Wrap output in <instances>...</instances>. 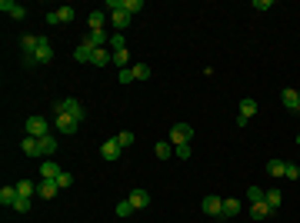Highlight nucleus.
I'll return each mask as SVG.
<instances>
[{
	"label": "nucleus",
	"mask_w": 300,
	"mask_h": 223,
	"mask_svg": "<svg viewBox=\"0 0 300 223\" xmlns=\"http://www.w3.org/2000/svg\"><path fill=\"white\" fill-rule=\"evenodd\" d=\"M57 113H67V117H74V120H84L87 117V110H84V103L77 100V97H64V100H57V107H54Z\"/></svg>",
	"instance_id": "f257e3e1"
},
{
	"label": "nucleus",
	"mask_w": 300,
	"mask_h": 223,
	"mask_svg": "<svg viewBox=\"0 0 300 223\" xmlns=\"http://www.w3.org/2000/svg\"><path fill=\"white\" fill-rule=\"evenodd\" d=\"M54 60V44L47 40V37H40V47H37V64H50Z\"/></svg>",
	"instance_id": "f8f14e48"
},
{
	"label": "nucleus",
	"mask_w": 300,
	"mask_h": 223,
	"mask_svg": "<svg viewBox=\"0 0 300 223\" xmlns=\"http://www.w3.org/2000/svg\"><path fill=\"white\" fill-rule=\"evenodd\" d=\"M174 153H177L180 160H187V156H190V144H180V147H174Z\"/></svg>",
	"instance_id": "58836bf2"
},
{
	"label": "nucleus",
	"mask_w": 300,
	"mask_h": 223,
	"mask_svg": "<svg viewBox=\"0 0 300 223\" xmlns=\"http://www.w3.org/2000/svg\"><path fill=\"white\" fill-rule=\"evenodd\" d=\"M57 187H60V190L74 187V173H67V170H64V173H60V177H57Z\"/></svg>",
	"instance_id": "f704fd0d"
},
{
	"label": "nucleus",
	"mask_w": 300,
	"mask_h": 223,
	"mask_svg": "<svg viewBox=\"0 0 300 223\" xmlns=\"http://www.w3.org/2000/svg\"><path fill=\"white\" fill-rule=\"evenodd\" d=\"M270 207H267V200H260V203H250V217H254V220H267V217H270Z\"/></svg>",
	"instance_id": "aec40b11"
},
{
	"label": "nucleus",
	"mask_w": 300,
	"mask_h": 223,
	"mask_svg": "<svg viewBox=\"0 0 300 223\" xmlns=\"http://www.w3.org/2000/svg\"><path fill=\"white\" fill-rule=\"evenodd\" d=\"M267 207H270V210H280V203H284V193H280V190H267Z\"/></svg>",
	"instance_id": "b1692460"
},
{
	"label": "nucleus",
	"mask_w": 300,
	"mask_h": 223,
	"mask_svg": "<svg viewBox=\"0 0 300 223\" xmlns=\"http://www.w3.org/2000/svg\"><path fill=\"white\" fill-rule=\"evenodd\" d=\"M90 57H94V47H87V44H80L74 50V60H80V64H90Z\"/></svg>",
	"instance_id": "a878e982"
},
{
	"label": "nucleus",
	"mask_w": 300,
	"mask_h": 223,
	"mask_svg": "<svg viewBox=\"0 0 300 223\" xmlns=\"http://www.w3.org/2000/svg\"><path fill=\"white\" fill-rule=\"evenodd\" d=\"M297 144H300V134H297Z\"/></svg>",
	"instance_id": "79ce46f5"
},
{
	"label": "nucleus",
	"mask_w": 300,
	"mask_h": 223,
	"mask_svg": "<svg viewBox=\"0 0 300 223\" xmlns=\"http://www.w3.org/2000/svg\"><path fill=\"white\" fill-rule=\"evenodd\" d=\"M264 197H267V193L260 187H247V200H250V203H260Z\"/></svg>",
	"instance_id": "7c9ffc66"
},
{
	"label": "nucleus",
	"mask_w": 300,
	"mask_h": 223,
	"mask_svg": "<svg viewBox=\"0 0 300 223\" xmlns=\"http://www.w3.org/2000/svg\"><path fill=\"white\" fill-rule=\"evenodd\" d=\"M133 80H150V74H154V70L147 67V64H133Z\"/></svg>",
	"instance_id": "c85d7f7f"
},
{
	"label": "nucleus",
	"mask_w": 300,
	"mask_h": 223,
	"mask_svg": "<svg viewBox=\"0 0 300 223\" xmlns=\"http://www.w3.org/2000/svg\"><path fill=\"white\" fill-rule=\"evenodd\" d=\"M127 200H130L133 210H144V207H150V193H147V190H133Z\"/></svg>",
	"instance_id": "4468645a"
},
{
	"label": "nucleus",
	"mask_w": 300,
	"mask_h": 223,
	"mask_svg": "<svg viewBox=\"0 0 300 223\" xmlns=\"http://www.w3.org/2000/svg\"><path fill=\"white\" fill-rule=\"evenodd\" d=\"M284 170H287V160H270L267 163V173L270 177H284Z\"/></svg>",
	"instance_id": "cd10ccee"
},
{
	"label": "nucleus",
	"mask_w": 300,
	"mask_h": 223,
	"mask_svg": "<svg viewBox=\"0 0 300 223\" xmlns=\"http://www.w3.org/2000/svg\"><path fill=\"white\" fill-rule=\"evenodd\" d=\"M110 23L117 27V30H127V23H130V13H127V10H117V13H110Z\"/></svg>",
	"instance_id": "5701e85b"
},
{
	"label": "nucleus",
	"mask_w": 300,
	"mask_h": 223,
	"mask_svg": "<svg viewBox=\"0 0 300 223\" xmlns=\"http://www.w3.org/2000/svg\"><path fill=\"white\" fill-rule=\"evenodd\" d=\"M40 144H44V156H54L57 153V134H47V137H40Z\"/></svg>",
	"instance_id": "412c9836"
},
{
	"label": "nucleus",
	"mask_w": 300,
	"mask_h": 223,
	"mask_svg": "<svg viewBox=\"0 0 300 223\" xmlns=\"http://www.w3.org/2000/svg\"><path fill=\"white\" fill-rule=\"evenodd\" d=\"M17 200H20L17 187H0V207H13Z\"/></svg>",
	"instance_id": "f3484780"
},
{
	"label": "nucleus",
	"mask_w": 300,
	"mask_h": 223,
	"mask_svg": "<svg viewBox=\"0 0 300 223\" xmlns=\"http://www.w3.org/2000/svg\"><path fill=\"white\" fill-rule=\"evenodd\" d=\"M220 210H223V197H203V213L220 217Z\"/></svg>",
	"instance_id": "2eb2a0df"
},
{
	"label": "nucleus",
	"mask_w": 300,
	"mask_h": 223,
	"mask_svg": "<svg viewBox=\"0 0 300 223\" xmlns=\"http://www.w3.org/2000/svg\"><path fill=\"white\" fill-rule=\"evenodd\" d=\"M190 140H194V127H190V123H174V127H170V144H190Z\"/></svg>",
	"instance_id": "7ed1b4c3"
},
{
	"label": "nucleus",
	"mask_w": 300,
	"mask_h": 223,
	"mask_svg": "<svg viewBox=\"0 0 300 223\" xmlns=\"http://www.w3.org/2000/svg\"><path fill=\"white\" fill-rule=\"evenodd\" d=\"M154 153L160 156V160H170V156H174V147H170V140H160V144L154 147Z\"/></svg>",
	"instance_id": "bb28decb"
},
{
	"label": "nucleus",
	"mask_w": 300,
	"mask_h": 223,
	"mask_svg": "<svg viewBox=\"0 0 300 223\" xmlns=\"http://www.w3.org/2000/svg\"><path fill=\"white\" fill-rule=\"evenodd\" d=\"M37 47H40V37H33V34L20 37V54H23V64L27 67H37Z\"/></svg>",
	"instance_id": "f03ea898"
},
{
	"label": "nucleus",
	"mask_w": 300,
	"mask_h": 223,
	"mask_svg": "<svg viewBox=\"0 0 300 223\" xmlns=\"http://www.w3.org/2000/svg\"><path fill=\"white\" fill-rule=\"evenodd\" d=\"M237 213H240V200H233V197H223V210H220V217H227V220H230V217H237Z\"/></svg>",
	"instance_id": "6ab92c4d"
},
{
	"label": "nucleus",
	"mask_w": 300,
	"mask_h": 223,
	"mask_svg": "<svg viewBox=\"0 0 300 223\" xmlns=\"http://www.w3.org/2000/svg\"><path fill=\"white\" fill-rule=\"evenodd\" d=\"M57 193H60L57 180H40V183H37V197H44V200H54Z\"/></svg>",
	"instance_id": "9b49d317"
},
{
	"label": "nucleus",
	"mask_w": 300,
	"mask_h": 223,
	"mask_svg": "<svg viewBox=\"0 0 300 223\" xmlns=\"http://www.w3.org/2000/svg\"><path fill=\"white\" fill-rule=\"evenodd\" d=\"M284 177H287V180H300V167H297V163H287Z\"/></svg>",
	"instance_id": "e433bc0d"
},
{
	"label": "nucleus",
	"mask_w": 300,
	"mask_h": 223,
	"mask_svg": "<svg viewBox=\"0 0 300 223\" xmlns=\"http://www.w3.org/2000/svg\"><path fill=\"white\" fill-rule=\"evenodd\" d=\"M123 10L130 13V17H133V13H140V10H144V0H127V3H123Z\"/></svg>",
	"instance_id": "72a5a7b5"
},
{
	"label": "nucleus",
	"mask_w": 300,
	"mask_h": 223,
	"mask_svg": "<svg viewBox=\"0 0 300 223\" xmlns=\"http://www.w3.org/2000/svg\"><path fill=\"white\" fill-rule=\"evenodd\" d=\"M77 127H80V123L74 120V117H67V113H57V120H54V130H57V134H77Z\"/></svg>",
	"instance_id": "423d86ee"
},
{
	"label": "nucleus",
	"mask_w": 300,
	"mask_h": 223,
	"mask_svg": "<svg viewBox=\"0 0 300 223\" xmlns=\"http://www.w3.org/2000/svg\"><path fill=\"white\" fill-rule=\"evenodd\" d=\"M280 103H284L287 110H294V113H297V110H300V90H294V87L280 90Z\"/></svg>",
	"instance_id": "0eeeda50"
},
{
	"label": "nucleus",
	"mask_w": 300,
	"mask_h": 223,
	"mask_svg": "<svg viewBox=\"0 0 300 223\" xmlns=\"http://www.w3.org/2000/svg\"><path fill=\"white\" fill-rule=\"evenodd\" d=\"M74 13H77L74 7H60V10H50V13H47V23H70V20H74Z\"/></svg>",
	"instance_id": "1a4fd4ad"
},
{
	"label": "nucleus",
	"mask_w": 300,
	"mask_h": 223,
	"mask_svg": "<svg viewBox=\"0 0 300 223\" xmlns=\"http://www.w3.org/2000/svg\"><path fill=\"white\" fill-rule=\"evenodd\" d=\"M120 153H123V147L117 144V137H113V140H107V144L100 147V156H103V160H110V163H113V160H120Z\"/></svg>",
	"instance_id": "6e6552de"
},
{
	"label": "nucleus",
	"mask_w": 300,
	"mask_h": 223,
	"mask_svg": "<svg viewBox=\"0 0 300 223\" xmlns=\"http://www.w3.org/2000/svg\"><path fill=\"white\" fill-rule=\"evenodd\" d=\"M113 213H117V217H130V213H133L130 200H120V203H117V207H113Z\"/></svg>",
	"instance_id": "473e14b6"
},
{
	"label": "nucleus",
	"mask_w": 300,
	"mask_h": 223,
	"mask_svg": "<svg viewBox=\"0 0 300 223\" xmlns=\"http://www.w3.org/2000/svg\"><path fill=\"white\" fill-rule=\"evenodd\" d=\"M17 193H20V197H33V180H20V183H17Z\"/></svg>",
	"instance_id": "2f4dec72"
},
{
	"label": "nucleus",
	"mask_w": 300,
	"mask_h": 223,
	"mask_svg": "<svg viewBox=\"0 0 300 223\" xmlns=\"http://www.w3.org/2000/svg\"><path fill=\"white\" fill-rule=\"evenodd\" d=\"M13 210H17V213H27V210H30V197H20V200L13 203Z\"/></svg>",
	"instance_id": "4c0bfd02"
},
{
	"label": "nucleus",
	"mask_w": 300,
	"mask_h": 223,
	"mask_svg": "<svg viewBox=\"0 0 300 223\" xmlns=\"http://www.w3.org/2000/svg\"><path fill=\"white\" fill-rule=\"evenodd\" d=\"M254 7H257V10H270L274 3H270V0H254Z\"/></svg>",
	"instance_id": "a19ab883"
},
{
	"label": "nucleus",
	"mask_w": 300,
	"mask_h": 223,
	"mask_svg": "<svg viewBox=\"0 0 300 223\" xmlns=\"http://www.w3.org/2000/svg\"><path fill=\"white\" fill-rule=\"evenodd\" d=\"M117 144H120L123 150H127V147L133 144V134H130V130H123V134H117Z\"/></svg>",
	"instance_id": "c9c22d12"
},
{
	"label": "nucleus",
	"mask_w": 300,
	"mask_h": 223,
	"mask_svg": "<svg viewBox=\"0 0 300 223\" xmlns=\"http://www.w3.org/2000/svg\"><path fill=\"white\" fill-rule=\"evenodd\" d=\"M120 83H133V70H130V67L120 70Z\"/></svg>",
	"instance_id": "ea45409f"
},
{
	"label": "nucleus",
	"mask_w": 300,
	"mask_h": 223,
	"mask_svg": "<svg viewBox=\"0 0 300 223\" xmlns=\"http://www.w3.org/2000/svg\"><path fill=\"white\" fill-rule=\"evenodd\" d=\"M254 113H257V100H250V97H244V100H240V117H244V120H250Z\"/></svg>",
	"instance_id": "393cba45"
},
{
	"label": "nucleus",
	"mask_w": 300,
	"mask_h": 223,
	"mask_svg": "<svg viewBox=\"0 0 300 223\" xmlns=\"http://www.w3.org/2000/svg\"><path fill=\"white\" fill-rule=\"evenodd\" d=\"M0 10L7 13V17H13V20H23V3H17V0H0Z\"/></svg>",
	"instance_id": "9d476101"
},
{
	"label": "nucleus",
	"mask_w": 300,
	"mask_h": 223,
	"mask_svg": "<svg viewBox=\"0 0 300 223\" xmlns=\"http://www.w3.org/2000/svg\"><path fill=\"white\" fill-rule=\"evenodd\" d=\"M87 23H90V30H103V23H107V13L103 10H94L87 17Z\"/></svg>",
	"instance_id": "4be33fe9"
},
{
	"label": "nucleus",
	"mask_w": 300,
	"mask_h": 223,
	"mask_svg": "<svg viewBox=\"0 0 300 223\" xmlns=\"http://www.w3.org/2000/svg\"><path fill=\"white\" fill-rule=\"evenodd\" d=\"M127 64H130V54H127V50H117V54H113V67L127 70Z\"/></svg>",
	"instance_id": "c756f323"
},
{
	"label": "nucleus",
	"mask_w": 300,
	"mask_h": 223,
	"mask_svg": "<svg viewBox=\"0 0 300 223\" xmlns=\"http://www.w3.org/2000/svg\"><path fill=\"white\" fill-rule=\"evenodd\" d=\"M84 44L94 47V50H103V47H110V34H107V30H90Z\"/></svg>",
	"instance_id": "39448f33"
},
{
	"label": "nucleus",
	"mask_w": 300,
	"mask_h": 223,
	"mask_svg": "<svg viewBox=\"0 0 300 223\" xmlns=\"http://www.w3.org/2000/svg\"><path fill=\"white\" fill-rule=\"evenodd\" d=\"M90 64H94V67H107V64H113V54L107 50V47H103V50H94Z\"/></svg>",
	"instance_id": "a211bd4d"
},
{
	"label": "nucleus",
	"mask_w": 300,
	"mask_h": 223,
	"mask_svg": "<svg viewBox=\"0 0 300 223\" xmlns=\"http://www.w3.org/2000/svg\"><path fill=\"white\" fill-rule=\"evenodd\" d=\"M47 134H54V130H50V123H47L44 117H27V137H37V140H40V137H47Z\"/></svg>",
	"instance_id": "20e7f679"
},
{
	"label": "nucleus",
	"mask_w": 300,
	"mask_h": 223,
	"mask_svg": "<svg viewBox=\"0 0 300 223\" xmlns=\"http://www.w3.org/2000/svg\"><path fill=\"white\" fill-rule=\"evenodd\" d=\"M23 153L27 156H44V144H40V140H37V137H23Z\"/></svg>",
	"instance_id": "ddd939ff"
},
{
	"label": "nucleus",
	"mask_w": 300,
	"mask_h": 223,
	"mask_svg": "<svg viewBox=\"0 0 300 223\" xmlns=\"http://www.w3.org/2000/svg\"><path fill=\"white\" fill-rule=\"evenodd\" d=\"M60 173H64V170L57 167L54 160H44V163H40V180H57Z\"/></svg>",
	"instance_id": "dca6fc26"
}]
</instances>
